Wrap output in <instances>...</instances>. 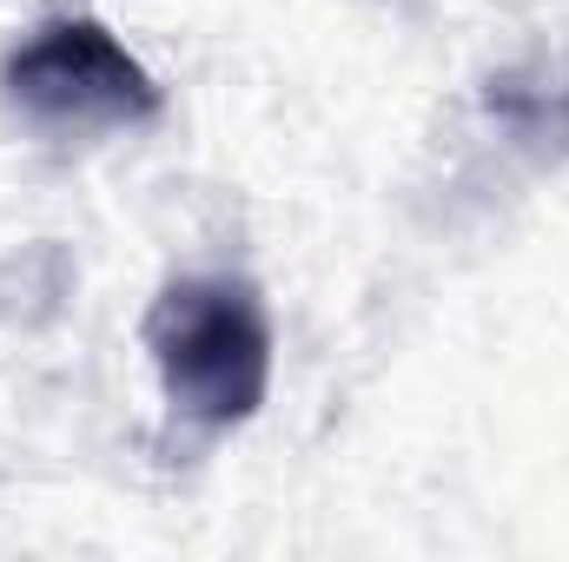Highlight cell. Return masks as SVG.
Here are the masks:
<instances>
[{"instance_id": "obj_1", "label": "cell", "mask_w": 569, "mask_h": 562, "mask_svg": "<svg viewBox=\"0 0 569 562\" xmlns=\"http://www.w3.org/2000/svg\"><path fill=\"white\" fill-rule=\"evenodd\" d=\"M166 391L212 423L246 418L266 398V318L252 291L219 279L172 284L146 324Z\"/></svg>"}, {"instance_id": "obj_2", "label": "cell", "mask_w": 569, "mask_h": 562, "mask_svg": "<svg viewBox=\"0 0 569 562\" xmlns=\"http://www.w3.org/2000/svg\"><path fill=\"white\" fill-rule=\"evenodd\" d=\"M7 87H13V100L27 113H40L53 127H100V120H140V113H152L146 73L93 20H60L40 40H27L7 60Z\"/></svg>"}]
</instances>
